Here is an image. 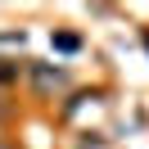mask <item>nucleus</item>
<instances>
[{
    "label": "nucleus",
    "mask_w": 149,
    "mask_h": 149,
    "mask_svg": "<svg viewBox=\"0 0 149 149\" xmlns=\"http://www.w3.org/2000/svg\"><path fill=\"white\" fill-rule=\"evenodd\" d=\"M32 77H36V86H41V91H50V86H63V68H45V63H36V68H32Z\"/></svg>",
    "instance_id": "1"
},
{
    "label": "nucleus",
    "mask_w": 149,
    "mask_h": 149,
    "mask_svg": "<svg viewBox=\"0 0 149 149\" xmlns=\"http://www.w3.org/2000/svg\"><path fill=\"white\" fill-rule=\"evenodd\" d=\"M0 149H9V145H5V140H0Z\"/></svg>",
    "instance_id": "3"
},
{
    "label": "nucleus",
    "mask_w": 149,
    "mask_h": 149,
    "mask_svg": "<svg viewBox=\"0 0 149 149\" xmlns=\"http://www.w3.org/2000/svg\"><path fill=\"white\" fill-rule=\"evenodd\" d=\"M54 45H59V50H68V54H72V50H77V45H81V41H77V36H72V32H59V36H54Z\"/></svg>",
    "instance_id": "2"
}]
</instances>
